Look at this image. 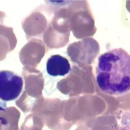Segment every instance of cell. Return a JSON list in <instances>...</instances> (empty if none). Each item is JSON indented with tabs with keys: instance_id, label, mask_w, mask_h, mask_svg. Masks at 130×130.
Returning a JSON list of instances; mask_svg holds the SVG:
<instances>
[{
	"instance_id": "cell-2",
	"label": "cell",
	"mask_w": 130,
	"mask_h": 130,
	"mask_svg": "<svg viewBox=\"0 0 130 130\" xmlns=\"http://www.w3.org/2000/svg\"><path fill=\"white\" fill-rule=\"evenodd\" d=\"M21 77L10 71H0V99L4 101L15 100L23 88Z\"/></svg>"
},
{
	"instance_id": "cell-1",
	"label": "cell",
	"mask_w": 130,
	"mask_h": 130,
	"mask_svg": "<svg viewBox=\"0 0 130 130\" xmlns=\"http://www.w3.org/2000/svg\"><path fill=\"white\" fill-rule=\"evenodd\" d=\"M96 81L100 89L112 95L130 90V55L122 48L110 50L100 56Z\"/></svg>"
},
{
	"instance_id": "cell-3",
	"label": "cell",
	"mask_w": 130,
	"mask_h": 130,
	"mask_svg": "<svg viewBox=\"0 0 130 130\" xmlns=\"http://www.w3.org/2000/svg\"><path fill=\"white\" fill-rule=\"evenodd\" d=\"M46 71L51 76H63L71 71V66L69 60L60 55H52L47 60Z\"/></svg>"
}]
</instances>
